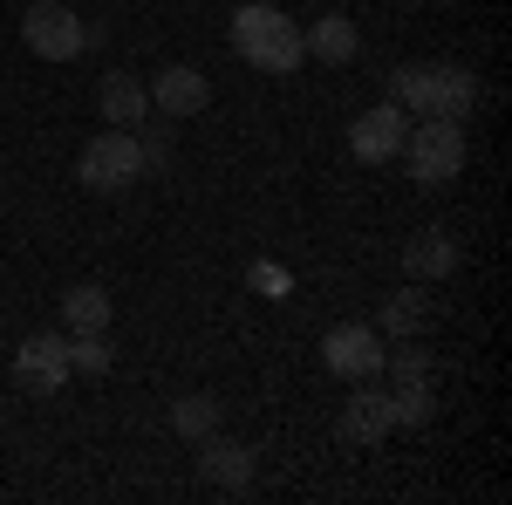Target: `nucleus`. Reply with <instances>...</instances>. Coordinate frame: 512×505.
I'll use <instances>...</instances> for the list:
<instances>
[{
	"mask_svg": "<svg viewBox=\"0 0 512 505\" xmlns=\"http://www.w3.org/2000/svg\"><path fill=\"white\" fill-rule=\"evenodd\" d=\"M390 103H403L410 117L465 123L478 110V76L465 62H410V69L390 76Z\"/></svg>",
	"mask_w": 512,
	"mask_h": 505,
	"instance_id": "1",
	"label": "nucleus"
},
{
	"mask_svg": "<svg viewBox=\"0 0 512 505\" xmlns=\"http://www.w3.org/2000/svg\"><path fill=\"white\" fill-rule=\"evenodd\" d=\"M233 55L267 76H294L308 62V41H301V21L280 14V0H246L233 14Z\"/></svg>",
	"mask_w": 512,
	"mask_h": 505,
	"instance_id": "2",
	"label": "nucleus"
},
{
	"mask_svg": "<svg viewBox=\"0 0 512 505\" xmlns=\"http://www.w3.org/2000/svg\"><path fill=\"white\" fill-rule=\"evenodd\" d=\"M403 171H410V185H424V192H437V185H451L458 171H465V157H472V144H465V123H444V117H410V130H403Z\"/></svg>",
	"mask_w": 512,
	"mask_h": 505,
	"instance_id": "3",
	"label": "nucleus"
},
{
	"mask_svg": "<svg viewBox=\"0 0 512 505\" xmlns=\"http://www.w3.org/2000/svg\"><path fill=\"white\" fill-rule=\"evenodd\" d=\"M76 178L89 192H130L137 178H144V144H137V130H103V137H89L76 157Z\"/></svg>",
	"mask_w": 512,
	"mask_h": 505,
	"instance_id": "4",
	"label": "nucleus"
},
{
	"mask_svg": "<svg viewBox=\"0 0 512 505\" xmlns=\"http://www.w3.org/2000/svg\"><path fill=\"white\" fill-rule=\"evenodd\" d=\"M69 376H76V362H69V328H62V335H55V328H41V335H28V342L14 349V389H21V396H35V403L62 396Z\"/></svg>",
	"mask_w": 512,
	"mask_h": 505,
	"instance_id": "5",
	"label": "nucleus"
},
{
	"mask_svg": "<svg viewBox=\"0 0 512 505\" xmlns=\"http://www.w3.org/2000/svg\"><path fill=\"white\" fill-rule=\"evenodd\" d=\"M21 41L35 48L41 62H76L82 48H89V21H82L69 0H35L21 14Z\"/></svg>",
	"mask_w": 512,
	"mask_h": 505,
	"instance_id": "6",
	"label": "nucleus"
},
{
	"mask_svg": "<svg viewBox=\"0 0 512 505\" xmlns=\"http://www.w3.org/2000/svg\"><path fill=\"white\" fill-rule=\"evenodd\" d=\"M321 362H328V376H342V383L383 376V335H376V321H335V328L321 335Z\"/></svg>",
	"mask_w": 512,
	"mask_h": 505,
	"instance_id": "7",
	"label": "nucleus"
},
{
	"mask_svg": "<svg viewBox=\"0 0 512 505\" xmlns=\"http://www.w3.org/2000/svg\"><path fill=\"white\" fill-rule=\"evenodd\" d=\"M403 130H410V110H403V103H376V110H362V117L349 123V151L362 157V164H390V157L403 151Z\"/></svg>",
	"mask_w": 512,
	"mask_h": 505,
	"instance_id": "8",
	"label": "nucleus"
},
{
	"mask_svg": "<svg viewBox=\"0 0 512 505\" xmlns=\"http://www.w3.org/2000/svg\"><path fill=\"white\" fill-rule=\"evenodd\" d=\"M390 430H396V403H390V389H383V376L355 383V396L342 403V437L349 444H383Z\"/></svg>",
	"mask_w": 512,
	"mask_h": 505,
	"instance_id": "9",
	"label": "nucleus"
},
{
	"mask_svg": "<svg viewBox=\"0 0 512 505\" xmlns=\"http://www.w3.org/2000/svg\"><path fill=\"white\" fill-rule=\"evenodd\" d=\"M212 103V82H205V69H192V62H171V69H158V82H151V110L158 117H198Z\"/></svg>",
	"mask_w": 512,
	"mask_h": 505,
	"instance_id": "10",
	"label": "nucleus"
},
{
	"mask_svg": "<svg viewBox=\"0 0 512 505\" xmlns=\"http://www.w3.org/2000/svg\"><path fill=\"white\" fill-rule=\"evenodd\" d=\"M198 478L219 485V492H246L253 485V444H233V437H198Z\"/></svg>",
	"mask_w": 512,
	"mask_h": 505,
	"instance_id": "11",
	"label": "nucleus"
},
{
	"mask_svg": "<svg viewBox=\"0 0 512 505\" xmlns=\"http://www.w3.org/2000/svg\"><path fill=\"white\" fill-rule=\"evenodd\" d=\"M96 103H103V123L110 130H144V123L158 117L151 110V89H144V76H103V89H96Z\"/></svg>",
	"mask_w": 512,
	"mask_h": 505,
	"instance_id": "12",
	"label": "nucleus"
},
{
	"mask_svg": "<svg viewBox=\"0 0 512 505\" xmlns=\"http://www.w3.org/2000/svg\"><path fill=\"white\" fill-rule=\"evenodd\" d=\"M403 267H410V280H417V287L451 280V273H458V239L444 233V226H424V233L403 246Z\"/></svg>",
	"mask_w": 512,
	"mask_h": 505,
	"instance_id": "13",
	"label": "nucleus"
},
{
	"mask_svg": "<svg viewBox=\"0 0 512 505\" xmlns=\"http://www.w3.org/2000/svg\"><path fill=\"white\" fill-rule=\"evenodd\" d=\"M301 41H308V55H315V62H328V69L355 62V48H362V35H355V21L342 14V7H328V14H321V21H315Z\"/></svg>",
	"mask_w": 512,
	"mask_h": 505,
	"instance_id": "14",
	"label": "nucleus"
},
{
	"mask_svg": "<svg viewBox=\"0 0 512 505\" xmlns=\"http://www.w3.org/2000/svg\"><path fill=\"white\" fill-rule=\"evenodd\" d=\"M424 321H431V294H424V287H403V294L383 301L376 335H383V342H410V335H424Z\"/></svg>",
	"mask_w": 512,
	"mask_h": 505,
	"instance_id": "15",
	"label": "nucleus"
},
{
	"mask_svg": "<svg viewBox=\"0 0 512 505\" xmlns=\"http://www.w3.org/2000/svg\"><path fill=\"white\" fill-rule=\"evenodd\" d=\"M62 328L69 335H103L110 328V294L103 287H69L62 294Z\"/></svg>",
	"mask_w": 512,
	"mask_h": 505,
	"instance_id": "16",
	"label": "nucleus"
},
{
	"mask_svg": "<svg viewBox=\"0 0 512 505\" xmlns=\"http://www.w3.org/2000/svg\"><path fill=\"white\" fill-rule=\"evenodd\" d=\"M171 430H178L185 444L212 437V430H219V396H205V389H198V396H178V403H171Z\"/></svg>",
	"mask_w": 512,
	"mask_h": 505,
	"instance_id": "17",
	"label": "nucleus"
},
{
	"mask_svg": "<svg viewBox=\"0 0 512 505\" xmlns=\"http://www.w3.org/2000/svg\"><path fill=\"white\" fill-rule=\"evenodd\" d=\"M383 376H390L396 389H403V383H431V355L417 349V335L396 342V349H383Z\"/></svg>",
	"mask_w": 512,
	"mask_h": 505,
	"instance_id": "18",
	"label": "nucleus"
},
{
	"mask_svg": "<svg viewBox=\"0 0 512 505\" xmlns=\"http://www.w3.org/2000/svg\"><path fill=\"white\" fill-rule=\"evenodd\" d=\"M390 403H396V430H417V424H431V417H437L431 383H403V389H390Z\"/></svg>",
	"mask_w": 512,
	"mask_h": 505,
	"instance_id": "19",
	"label": "nucleus"
},
{
	"mask_svg": "<svg viewBox=\"0 0 512 505\" xmlns=\"http://www.w3.org/2000/svg\"><path fill=\"white\" fill-rule=\"evenodd\" d=\"M69 362H76L82 376H110V362H117L110 355V328L103 335H69Z\"/></svg>",
	"mask_w": 512,
	"mask_h": 505,
	"instance_id": "20",
	"label": "nucleus"
},
{
	"mask_svg": "<svg viewBox=\"0 0 512 505\" xmlns=\"http://www.w3.org/2000/svg\"><path fill=\"white\" fill-rule=\"evenodd\" d=\"M253 287H267V301H287V267H274V260H253Z\"/></svg>",
	"mask_w": 512,
	"mask_h": 505,
	"instance_id": "21",
	"label": "nucleus"
}]
</instances>
